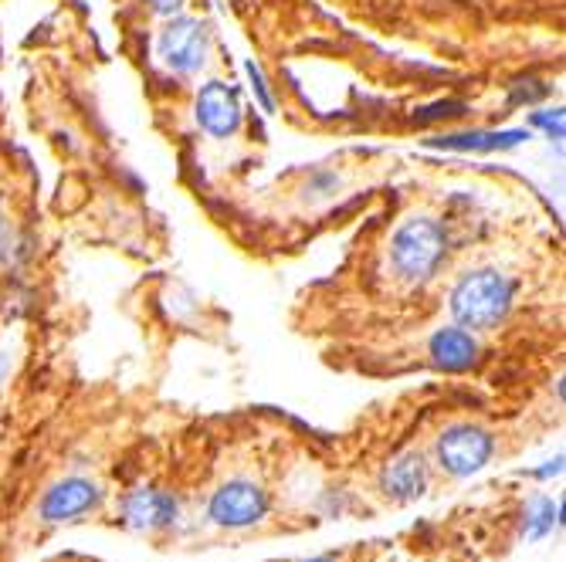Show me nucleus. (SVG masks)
<instances>
[{
    "label": "nucleus",
    "instance_id": "obj_1",
    "mask_svg": "<svg viewBox=\"0 0 566 562\" xmlns=\"http://www.w3.org/2000/svg\"><path fill=\"white\" fill-rule=\"evenodd\" d=\"M513 305V281L499 271H475L451 292V316L462 329H492Z\"/></svg>",
    "mask_w": 566,
    "mask_h": 562
},
{
    "label": "nucleus",
    "instance_id": "obj_2",
    "mask_svg": "<svg viewBox=\"0 0 566 562\" xmlns=\"http://www.w3.org/2000/svg\"><path fill=\"white\" fill-rule=\"evenodd\" d=\"M448 251V238L441 234V228L435 220H407L404 228L393 234V244H390V255H393V265L398 271L407 278V281H424L431 278L435 268L441 265Z\"/></svg>",
    "mask_w": 566,
    "mask_h": 562
},
{
    "label": "nucleus",
    "instance_id": "obj_3",
    "mask_svg": "<svg viewBox=\"0 0 566 562\" xmlns=\"http://www.w3.org/2000/svg\"><path fill=\"white\" fill-rule=\"evenodd\" d=\"M492 458V437L478 427H451L438 440V461L448 474L468 477L482 471Z\"/></svg>",
    "mask_w": 566,
    "mask_h": 562
},
{
    "label": "nucleus",
    "instance_id": "obj_4",
    "mask_svg": "<svg viewBox=\"0 0 566 562\" xmlns=\"http://www.w3.org/2000/svg\"><path fill=\"white\" fill-rule=\"evenodd\" d=\"M160 54H163V62L180 75L197 72L207 59L204 24L193 17H174L166 24V31L160 35Z\"/></svg>",
    "mask_w": 566,
    "mask_h": 562
},
{
    "label": "nucleus",
    "instance_id": "obj_5",
    "mask_svg": "<svg viewBox=\"0 0 566 562\" xmlns=\"http://www.w3.org/2000/svg\"><path fill=\"white\" fill-rule=\"evenodd\" d=\"M265 512H268V498L259 485H251V482H228L211 498V519L224 528L254 525Z\"/></svg>",
    "mask_w": 566,
    "mask_h": 562
},
{
    "label": "nucleus",
    "instance_id": "obj_6",
    "mask_svg": "<svg viewBox=\"0 0 566 562\" xmlns=\"http://www.w3.org/2000/svg\"><path fill=\"white\" fill-rule=\"evenodd\" d=\"M99 504V488L85 477H65L54 485L41 501V519L45 522H72L85 512H92Z\"/></svg>",
    "mask_w": 566,
    "mask_h": 562
},
{
    "label": "nucleus",
    "instance_id": "obj_7",
    "mask_svg": "<svg viewBox=\"0 0 566 562\" xmlns=\"http://www.w3.org/2000/svg\"><path fill=\"white\" fill-rule=\"evenodd\" d=\"M197 123H201L211 136H231L241 123V102L238 92L211 81L197 95Z\"/></svg>",
    "mask_w": 566,
    "mask_h": 562
},
{
    "label": "nucleus",
    "instance_id": "obj_8",
    "mask_svg": "<svg viewBox=\"0 0 566 562\" xmlns=\"http://www.w3.org/2000/svg\"><path fill=\"white\" fill-rule=\"evenodd\" d=\"M123 522L136 532H156V528H166L177 522V501L169 498L166 491H153V488H143V491H133L126 501H123Z\"/></svg>",
    "mask_w": 566,
    "mask_h": 562
},
{
    "label": "nucleus",
    "instance_id": "obj_9",
    "mask_svg": "<svg viewBox=\"0 0 566 562\" xmlns=\"http://www.w3.org/2000/svg\"><path fill=\"white\" fill-rule=\"evenodd\" d=\"M431 356L441 370L448 373H462L471 370L478 359V343L471 340V332L465 329H441L431 340Z\"/></svg>",
    "mask_w": 566,
    "mask_h": 562
},
{
    "label": "nucleus",
    "instance_id": "obj_10",
    "mask_svg": "<svg viewBox=\"0 0 566 562\" xmlns=\"http://www.w3.org/2000/svg\"><path fill=\"white\" fill-rule=\"evenodd\" d=\"M424 488H428V468H424L420 455H404L383 471V491L393 498L411 501L420 498Z\"/></svg>",
    "mask_w": 566,
    "mask_h": 562
},
{
    "label": "nucleus",
    "instance_id": "obj_11",
    "mask_svg": "<svg viewBox=\"0 0 566 562\" xmlns=\"http://www.w3.org/2000/svg\"><path fill=\"white\" fill-rule=\"evenodd\" d=\"M523 132H465V136H444L435 139V146L444 150H502V146H516Z\"/></svg>",
    "mask_w": 566,
    "mask_h": 562
},
{
    "label": "nucleus",
    "instance_id": "obj_12",
    "mask_svg": "<svg viewBox=\"0 0 566 562\" xmlns=\"http://www.w3.org/2000/svg\"><path fill=\"white\" fill-rule=\"evenodd\" d=\"M550 528H553V501L540 498V501L532 504V512H529L526 536H529V539H540V536H546Z\"/></svg>",
    "mask_w": 566,
    "mask_h": 562
},
{
    "label": "nucleus",
    "instance_id": "obj_13",
    "mask_svg": "<svg viewBox=\"0 0 566 562\" xmlns=\"http://www.w3.org/2000/svg\"><path fill=\"white\" fill-rule=\"evenodd\" d=\"M244 72H248V78H251L254 92H259V99H262V108H265V112H272V108H275V102H272V95H268V86H265V78H262L259 65L248 62V65H244Z\"/></svg>",
    "mask_w": 566,
    "mask_h": 562
},
{
    "label": "nucleus",
    "instance_id": "obj_14",
    "mask_svg": "<svg viewBox=\"0 0 566 562\" xmlns=\"http://www.w3.org/2000/svg\"><path fill=\"white\" fill-rule=\"evenodd\" d=\"M536 123H540L543 129H550V132H556V136H563V116L556 112V116H536Z\"/></svg>",
    "mask_w": 566,
    "mask_h": 562
},
{
    "label": "nucleus",
    "instance_id": "obj_15",
    "mask_svg": "<svg viewBox=\"0 0 566 562\" xmlns=\"http://www.w3.org/2000/svg\"><path fill=\"white\" fill-rule=\"evenodd\" d=\"M150 4H153V11H160V14H174V11H180L184 0H150Z\"/></svg>",
    "mask_w": 566,
    "mask_h": 562
},
{
    "label": "nucleus",
    "instance_id": "obj_16",
    "mask_svg": "<svg viewBox=\"0 0 566 562\" xmlns=\"http://www.w3.org/2000/svg\"><path fill=\"white\" fill-rule=\"evenodd\" d=\"M305 562H332V559H326V555H323V559H305Z\"/></svg>",
    "mask_w": 566,
    "mask_h": 562
}]
</instances>
